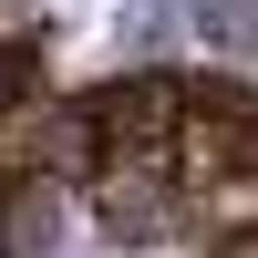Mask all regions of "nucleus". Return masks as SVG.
<instances>
[{
    "label": "nucleus",
    "instance_id": "423d86ee",
    "mask_svg": "<svg viewBox=\"0 0 258 258\" xmlns=\"http://www.w3.org/2000/svg\"><path fill=\"white\" fill-rule=\"evenodd\" d=\"M21 103H31V73H21V52H0V124H11Z\"/></svg>",
    "mask_w": 258,
    "mask_h": 258
},
{
    "label": "nucleus",
    "instance_id": "0eeeda50",
    "mask_svg": "<svg viewBox=\"0 0 258 258\" xmlns=\"http://www.w3.org/2000/svg\"><path fill=\"white\" fill-rule=\"evenodd\" d=\"M207 258H258V238H207Z\"/></svg>",
    "mask_w": 258,
    "mask_h": 258
},
{
    "label": "nucleus",
    "instance_id": "f03ea898",
    "mask_svg": "<svg viewBox=\"0 0 258 258\" xmlns=\"http://www.w3.org/2000/svg\"><path fill=\"white\" fill-rule=\"evenodd\" d=\"M62 207H73V186H52V176H11V186H0V258H52Z\"/></svg>",
    "mask_w": 258,
    "mask_h": 258
},
{
    "label": "nucleus",
    "instance_id": "7ed1b4c3",
    "mask_svg": "<svg viewBox=\"0 0 258 258\" xmlns=\"http://www.w3.org/2000/svg\"><path fill=\"white\" fill-rule=\"evenodd\" d=\"M186 227H207V238H258V165L197 186V197H186Z\"/></svg>",
    "mask_w": 258,
    "mask_h": 258
},
{
    "label": "nucleus",
    "instance_id": "f257e3e1",
    "mask_svg": "<svg viewBox=\"0 0 258 258\" xmlns=\"http://www.w3.org/2000/svg\"><path fill=\"white\" fill-rule=\"evenodd\" d=\"M83 207H93V227L124 238V248L176 238V227H186V165H176V145H103Z\"/></svg>",
    "mask_w": 258,
    "mask_h": 258
},
{
    "label": "nucleus",
    "instance_id": "20e7f679",
    "mask_svg": "<svg viewBox=\"0 0 258 258\" xmlns=\"http://www.w3.org/2000/svg\"><path fill=\"white\" fill-rule=\"evenodd\" d=\"M197 41L217 73H248L258 62V0H197Z\"/></svg>",
    "mask_w": 258,
    "mask_h": 258
},
{
    "label": "nucleus",
    "instance_id": "39448f33",
    "mask_svg": "<svg viewBox=\"0 0 258 258\" xmlns=\"http://www.w3.org/2000/svg\"><path fill=\"white\" fill-rule=\"evenodd\" d=\"M31 41H41V11L31 0H0V52H31Z\"/></svg>",
    "mask_w": 258,
    "mask_h": 258
}]
</instances>
